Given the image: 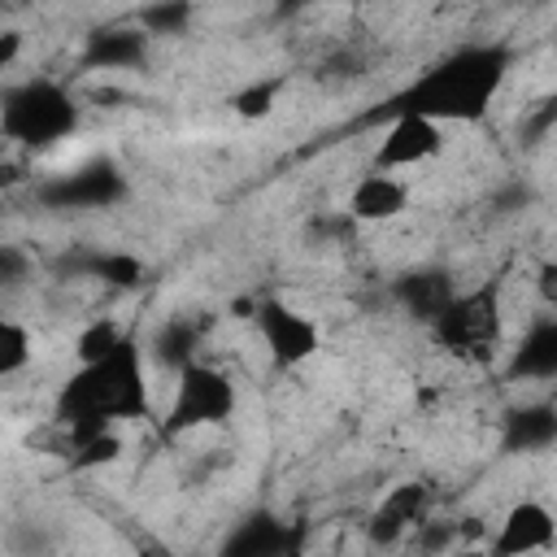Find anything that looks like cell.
<instances>
[{"label":"cell","mask_w":557,"mask_h":557,"mask_svg":"<svg viewBox=\"0 0 557 557\" xmlns=\"http://www.w3.org/2000/svg\"><path fill=\"white\" fill-rule=\"evenodd\" d=\"M152 418V383L148 357L135 335H122L109 352L78 361L52 396V422L70 440H91L100 431H117L122 422Z\"/></svg>","instance_id":"obj_1"},{"label":"cell","mask_w":557,"mask_h":557,"mask_svg":"<svg viewBox=\"0 0 557 557\" xmlns=\"http://www.w3.org/2000/svg\"><path fill=\"white\" fill-rule=\"evenodd\" d=\"M509 48L505 44H461L435 65H426L409 87H400L383 113H422L440 126L448 122H479L509 78Z\"/></svg>","instance_id":"obj_2"},{"label":"cell","mask_w":557,"mask_h":557,"mask_svg":"<svg viewBox=\"0 0 557 557\" xmlns=\"http://www.w3.org/2000/svg\"><path fill=\"white\" fill-rule=\"evenodd\" d=\"M83 122V104L52 74H30L0 87V135L26 152L65 144Z\"/></svg>","instance_id":"obj_3"},{"label":"cell","mask_w":557,"mask_h":557,"mask_svg":"<svg viewBox=\"0 0 557 557\" xmlns=\"http://www.w3.org/2000/svg\"><path fill=\"white\" fill-rule=\"evenodd\" d=\"M431 339L453 352L457 361L470 366H487L505 352L509 344V322H505V300L496 283H479V287H457L444 309L426 322Z\"/></svg>","instance_id":"obj_4"},{"label":"cell","mask_w":557,"mask_h":557,"mask_svg":"<svg viewBox=\"0 0 557 557\" xmlns=\"http://www.w3.org/2000/svg\"><path fill=\"white\" fill-rule=\"evenodd\" d=\"M235 409H239V383L222 366L196 357L183 370H174V392H170V405L161 418V435L178 440V435H191L205 426H226L235 418Z\"/></svg>","instance_id":"obj_5"},{"label":"cell","mask_w":557,"mask_h":557,"mask_svg":"<svg viewBox=\"0 0 557 557\" xmlns=\"http://www.w3.org/2000/svg\"><path fill=\"white\" fill-rule=\"evenodd\" d=\"M131 196V178L113 157H87L35 183V200L52 213H100Z\"/></svg>","instance_id":"obj_6"},{"label":"cell","mask_w":557,"mask_h":557,"mask_svg":"<svg viewBox=\"0 0 557 557\" xmlns=\"http://www.w3.org/2000/svg\"><path fill=\"white\" fill-rule=\"evenodd\" d=\"M248 318L257 326L261 348L270 352V361L278 370H300V366H309L322 352V326H318V318H309L305 309L287 305L283 296L257 300Z\"/></svg>","instance_id":"obj_7"},{"label":"cell","mask_w":557,"mask_h":557,"mask_svg":"<svg viewBox=\"0 0 557 557\" xmlns=\"http://www.w3.org/2000/svg\"><path fill=\"white\" fill-rule=\"evenodd\" d=\"M444 126L422 117V113H387V126L374 144V161L379 170H418V165H431L440 152H444Z\"/></svg>","instance_id":"obj_8"},{"label":"cell","mask_w":557,"mask_h":557,"mask_svg":"<svg viewBox=\"0 0 557 557\" xmlns=\"http://www.w3.org/2000/svg\"><path fill=\"white\" fill-rule=\"evenodd\" d=\"M409 213V183L396 170H361L344 196V218L357 226H387Z\"/></svg>","instance_id":"obj_9"},{"label":"cell","mask_w":557,"mask_h":557,"mask_svg":"<svg viewBox=\"0 0 557 557\" xmlns=\"http://www.w3.org/2000/svg\"><path fill=\"white\" fill-rule=\"evenodd\" d=\"M152 61V39L135 22H109L87 30L78 65L96 74H122V70H144Z\"/></svg>","instance_id":"obj_10"},{"label":"cell","mask_w":557,"mask_h":557,"mask_svg":"<svg viewBox=\"0 0 557 557\" xmlns=\"http://www.w3.org/2000/svg\"><path fill=\"white\" fill-rule=\"evenodd\" d=\"M500 557H527V553H553L557 548V522L544 500H518L500 518V531L487 544Z\"/></svg>","instance_id":"obj_11"},{"label":"cell","mask_w":557,"mask_h":557,"mask_svg":"<svg viewBox=\"0 0 557 557\" xmlns=\"http://www.w3.org/2000/svg\"><path fill=\"white\" fill-rule=\"evenodd\" d=\"M505 374L509 383H553L557 379V318L544 309L527 322L513 348H505Z\"/></svg>","instance_id":"obj_12"},{"label":"cell","mask_w":557,"mask_h":557,"mask_svg":"<svg viewBox=\"0 0 557 557\" xmlns=\"http://www.w3.org/2000/svg\"><path fill=\"white\" fill-rule=\"evenodd\" d=\"M205 331H209L205 318H196V313H170L165 322H157V331H152L148 344H144L148 366H157V370H165V374L183 370L187 361L200 357Z\"/></svg>","instance_id":"obj_13"},{"label":"cell","mask_w":557,"mask_h":557,"mask_svg":"<svg viewBox=\"0 0 557 557\" xmlns=\"http://www.w3.org/2000/svg\"><path fill=\"white\" fill-rule=\"evenodd\" d=\"M557 444V409L548 400H522L500 422V448L513 457H535Z\"/></svg>","instance_id":"obj_14"},{"label":"cell","mask_w":557,"mask_h":557,"mask_svg":"<svg viewBox=\"0 0 557 557\" xmlns=\"http://www.w3.org/2000/svg\"><path fill=\"white\" fill-rule=\"evenodd\" d=\"M74 278H91V283H104V287H117V292H131L144 283L148 265L144 257L126 252V248H78L61 261Z\"/></svg>","instance_id":"obj_15"},{"label":"cell","mask_w":557,"mask_h":557,"mask_svg":"<svg viewBox=\"0 0 557 557\" xmlns=\"http://www.w3.org/2000/svg\"><path fill=\"white\" fill-rule=\"evenodd\" d=\"M457 292V278L444 270V265H418V270H405L396 283H392V296H396V305L409 313V318H418L422 326L444 309V300Z\"/></svg>","instance_id":"obj_16"},{"label":"cell","mask_w":557,"mask_h":557,"mask_svg":"<svg viewBox=\"0 0 557 557\" xmlns=\"http://www.w3.org/2000/svg\"><path fill=\"white\" fill-rule=\"evenodd\" d=\"M296 544H300V540L292 535V522H283L278 513L257 509V513L239 518V522L226 531L222 553H231V557H274V553H287V548H296Z\"/></svg>","instance_id":"obj_17"},{"label":"cell","mask_w":557,"mask_h":557,"mask_svg":"<svg viewBox=\"0 0 557 557\" xmlns=\"http://www.w3.org/2000/svg\"><path fill=\"white\" fill-rule=\"evenodd\" d=\"M426 505H431V496H426L422 483H400V487H392V492L383 496V505L374 509V518H370V540H374V544H396L405 531H413V527L426 522Z\"/></svg>","instance_id":"obj_18"},{"label":"cell","mask_w":557,"mask_h":557,"mask_svg":"<svg viewBox=\"0 0 557 557\" xmlns=\"http://www.w3.org/2000/svg\"><path fill=\"white\" fill-rule=\"evenodd\" d=\"M196 22V4L191 0H148L139 4L135 13V26L157 44V39H174V35H187Z\"/></svg>","instance_id":"obj_19"},{"label":"cell","mask_w":557,"mask_h":557,"mask_svg":"<svg viewBox=\"0 0 557 557\" xmlns=\"http://www.w3.org/2000/svg\"><path fill=\"white\" fill-rule=\"evenodd\" d=\"M30 361H35V331L22 318L0 313V383L17 379Z\"/></svg>","instance_id":"obj_20"},{"label":"cell","mask_w":557,"mask_h":557,"mask_svg":"<svg viewBox=\"0 0 557 557\" xmlns=\"http://www.w3.org/2000/svg\"><path fill=\"white\" fill-rule=\"evenodd\" d=\"M278 96H283V78H257V83H244V87L231 96V109H235L239 117L257 122V117H265V113L278 104Z\"/></svg>","instance_id":"obj_21"},{"label":"cell","mask_w":557,"mask_h":557,"mask_svg":"<svg viewBox=\"0 0 557 557\" xmlns=\"http://www.w3.org/2000/svg\"><path fill=\"white\" fill-rule=\"evenodd\" d=\"M122 335H126V331H122L113 318H91V322L78 331V339H74V361H87V357L109 352V348H113Z\"/></svg>","instance_id":"obj_22"},{"label":"cell","mask_w":557,"mask_h":557,"mask_svg":"<svg viewBox=\"0 0 557 557\" xmlns=\"http://www.w3.org/2000/svg\"><path fill=\"white\" fill-rule=\"evenodd\" d=\"M30 252L22 244H0V292H17L22 283H30Z\"/></svg>","instance_id":"obj_23"},{"label":"cell","mask_w":557,"mask_h":557,"mask_svg":"<svg viewBox=\"0 0 557 557\" xmlns=\"http://www.w3.org/2000/svg\"><path fill=\"white\" fill-rule=\"evenodd\" d=\"M26 35L22 30H0V70H13V61L22 57Z\"/></svg>","instance_id":"obj_24"},{"label":"cell","mask_w":557,"mask_h":557,"mask_svg":"<svg viewBox=\"0 0 557 557\" xmlns=\"http://www.w3.org/2000/svg\"><path fill=\"white\" fill-rule=\"evenodd\" d=\"M0 4H9V0H0Z\"/></svg>","instance_id":"obj_25"}]
</instances>
